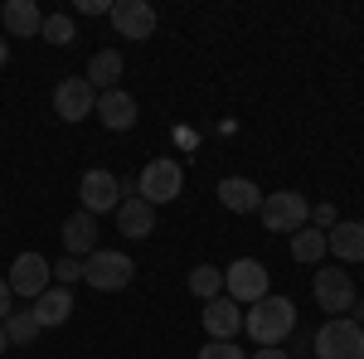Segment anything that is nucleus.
I'll return each mask as SVG.
<instances>
[{
	"label": "nucleus",
	"mask_w": 364,
	"mask_h": 359,
	"mask_svg": "<svg viewBox=\"0 0 364 359\" xmlns=\"http://www.w3.org/2000/svg\"><path fill=\"white\" fill-rule=\"evenodd\" d=\"M243 331H248L252 345H282V340H291L296 331V306L291 296H262V301H252L243 311Z\"/></svg>",
	"instance_id": "f257e3e1"
},
{
	"label": "nucleus",
	"mask_w": 364,
	"mask_h": 359,
	"mask_svg": "<svg viewBox=\"0 0 364 359\" xmlns=\"http://www.w3.org/2000/svg\"><path fill=\"white\" fill-rule=\"evenodd\" d=\"M185 190V166L175 161V156H156V161H146L136 175V194L151 204V209H161L170 199H180Z\"/></svg>",
	"instance_id": "f03ea898"
},
{
	"label": "nucleus",
	"mask_w": 364,
	"mask_h": 359,
	"mask_svg": "<svg viewBox=\"0 0 364 359\" xmlns=\"http://www.w3.org/2000/svg\"><path fill=\"white\" fill-rule=\"evenodd\" d=\"M262 228L267 233H296V228H306L311 223V204H306V194H296V190H277V194H262Z\"/></svg>",
	"instance_id": "7ed1b4c3"
},
{
	"label": "nucleus",
	"mask_w": 364,
	"mask_h": 359,
	"mask_svg": "<svg viewBox=\"0 0 364 359\" xmlns=\"http://www.w3.org/2000/svg\"><path fill=\"white\" fill-rule=\"evenodd\" d=\"M311 345L316 359H364V326H355L350 316H331Z\"/></svg>",
	"instance_id": "20e7f679"
},
{
	"label": "nucleus",
	"mask_w": 364,
	"mask_h": 359,
	"mask_svg": "<svg viewBox=\"0 0 364 359\" xmlns=\"http://www.w3.org/2000/svg\"><path fill=\"white\" fill-rule=\"evenodd\" d=\"M132 277H136V262L117 248H97L92 257H83V282L92 291H122L132 286Z\"/></svg>",
	"instance_id": "39448f33"
},
{
	"label": "nucleus",
	"mask_w": 364,
	"mask_h": 359,
	"mask_svg": "<svg viewBox=\"0 0 364 359\" xmlns=\"http://www.w3.org/2000/svg\"><path fill=\"white\" fill-rule=\"evenodd\" d=\"M272 286V272L257 262V257H233V267H224V296L238 306H252L267 296Z\"/></svg>",
	"instance_id": "423d86ee"
},
{
	"label": "nucleus",
	"mask_w": 364,
	"mask_h": 359,
	"mask_svg": "<svg viewBox=\"0 0 364 359\" xmlns=\"http://www.w3.org/2000/svg\"><path fill=\"white\" fill-rule=\"evenodd\" d=\"M311 291H316V306H321V311H331V316H345V311L355 306V296H360L350 267H321L316 282H311Z\"/></svg>",
	"instance_id": "0eeeda50"
},
{
	"label": "nucleus",
	"mask_w": 364,
	"mask_h": 359,
	"mask_svg": "<svg viewBox=\"0 0 364 359\" xmlns=\"http://www.w3.org/2000/svg\"><path fill=\"white\" fill-rule=\"evenodd\" d=\"M10 291L15 296H29V301H39L44 291H49V282H54V267H49V257L44 252H20L15 262H10Z\"/></svg>",
	"instance_id": "6e6552de"
},
{
	"label": "nucleus",
	"mask_w": 364,
	"mask_h": 359,
	"mask_svg": "<svg viewBox=\"0 0 364 359\" xmlns=\"http://www.w3.org/2000/svg\"><path fill=\"white\" fill-rule=\"evenodd\" d=\"M107 20H112L117 39H151L161 15H156V5H151V0H117Z\"/></svg>",
	"instance_id": "1a4fd4ad"
},
{
	"label": "nucleus",
	"mask_w": 364,
	"mask_h": 359,
	"mask_svg": "<svg viewBox=\"0 0 364 359\" xmlns=\"http://www.w3.org/2000/svg\"><path fill=\"white\" fill-rule=\"evenodd\" d=\"M54 112L63 117V122H83V117H92L97 112V87L87 83V78H63V83L54 87Z\"/></svg>",
	"instance_id": "9d476101"
},
{
	"label": "nucleus",
	"mask_w": 364,
	"mask_h": 359,
	"mask_svg": "<svg viewBox=\"0 0 364 359\" xmlns=\"http://www.w3.org/2000/svg\"><path fill=\"white\" fill-rule=\"evenodd\" d=\"M78 199H83V209L97 219V214H107L122 204V194H117V175L112 170H87L83 180H78Z\"/></svg>",
	"instance_id": "9b49d317"
},
{
	"label": "nucleus",
	"mask_w": 364,
	"mask_h": 359,
	"mask_svg": "<svg viewBox=\"0 0 364 359\" xmlns=\"http://www.w3.org/2000/svg\"><path fill=\"white\" fill-rule=\"evenodd\" d=\"M199 326H204L209 340H238L243 311H238V301H228V296H214V301H204V311H199Z\"/></svg>",
	"instance_id": "f8f14e48"
},
{
	"label": "nucleus",
	"mask_w": 364,
	"mask_h": 359,
	"mask_svg": "<svg viewBox=\"0 0 364 359\" xmlns=\"http://www.w3.org/2000/svg\"><path fill=\"white\" fill-rule=\"evenodd\" d=\"M97 117L107 132H132L136 127V97L127 87H107V92H97Z\"/></svg>",
	"instance_id": "ddd939ff"
},
{
	"label": "nucleus",
	"mask_w": 364,
	"mask_h": 359,
	"mask_svg": "<svg viewBox=\"0 0 364 359\" xmlns=\"http://www.w3.org/2000/svg\"><path fill=\"white\" fill-rule=\"evenodd\" d=\"M58 238H63L68 257H78V262H83V257L97 252V219H92L87 209H78V214H68V219H63V233H58Z\"/></svg>",
	"instance_id": "4468645a"
},
{
	"label": "nucleus",
	"mask_w": 364,
	"mask_h": 359,
	"mask_svg": "<svg viewBox=\"0 0 364 359\" xmlns=\"http://www.w3.org/2000/svg\"><path fill=\"white\" fill-rule=\"evenodd\" d=\"M326 252H336L340 267L364 262V223H360V219H340L336 228L326 233Z\"/></svg>",
	"instance_id": "2eb2a0df"
},
{
	"label": "nucleus",
	"mask_w": 364,
	"mask_h": 359,
	"mask_svg": "<svg viewBox=\"0 0 364 359\" xmlns=\"http://www.w3.org/2000/svg\"><path fill=\"white\" fill-rule=\"evenodd\" d=\"M0 25H5V34H15V39H34L44 29V15H39L34 0H5L0 5Z\"/></svg>",
	"instance_id": "dca6fc26"
},
{
	"label": "nucleus",
	"mask_w": 364,
	"mask_h": 359,
	"mask_svg": "<svg viewBox=\"0 0 364 359\" xmlns=\"http://www.w3.org/2000/svg\"><path fill=\"white\" fill-rule=\"evenodd\" d=\"M117 233H127V238H151V233H156V209H151L141 194L122 199V204H117Z\"/></svg>",
	"instance_id": "f3484780"
},
{
	"label": "nucleus",
	"mask_w": 364,
	"mask_h": 359,
	"mask_svg": "<svg viewBox=\"0 0 364 359\" xmlns=\"http://www.w3.org/2000/svg\"><path fill=\"white\" fill-rule=\"evenodd\" d=\"M29 316L39 321V331H54V326H63V321L73 316V291H68V286H49L39 301H29Z\"/></svg>",
	"instance_id": "a211bd4d"
},
{
	"label": "nucleus",
	"mask_w": 364,
	"mask_h": 359,
	"mask_svg": "<svg viewBox=\"0 0 364 359\" xmlns=\"http://www.w3.org/2000/svg\"><path fill=\"white\" fill-rule=\"evenodd\" d=\"M219 204L233 209V214H257L262 209V190L248 175H228V180H219Z\"/></svg>",
	"instance_id": "6ab92c4d"
},
{
	"label": "nucleus",
	"mask_w": 364,
	"mask_h": 359,
	"mask_svg": "<svg viewBox=\"0 0 364 359\" xmlns=\"http://www.w3.org/2000/svg\"><path fill=\"white\" fill-rule=\"evenodd\" d=\"M122 68H127V58L117 54V49H97V54L87 58V73H83V78L97 87V92H107V87H117Z\"/></svg>",
	"instance_id": "aec40b11"
},
{
	"label": "nucleus",
	"mask_w": 364,
	"mask_h": 359,
	"mask_svg": "<svg viewBox=\"0 0 364 359\" xmlns=\"http://www.w3.org/2000/svg\"><path fill=\"white\" fill-rule=\"evenodd\" d=\"M291 257H296V262H301V267H316V262H321V257H326V233H321V228H296V233H291Z\"/></svg>",
	"instance_id": "412c9836"
},
{
	"label": "nucleus",
	"mask_w": 364,
	"mask_h": 359,
	"mask_svg": "<svg viewBox=\"0 0 364 359\" xmlns=\"http://www.w3.org/2000/svg\"><path fill=\"white\" fill-rule=\"evenodd\" d=\"M190 291H195L199 301H214V296H224V267H209V262H199L195 272H190Z\"/></svg>",
	"instance_id": "4be33fe9"
},
{
	"label": "nucleus",
	"mask_w": 364,
	"mask_h": 359,
	"mask_svg": "<svg viewBox=\"0 0 364 359\" xmlns=\"http://www.w3.org/2000/svg\"><path fill=\"white\" fill-rule=\"evenodd\" d=\"M5 335H10V345H34L39 340V321L29 311H10L5 316Z\"/></svg>",
	"instance_id": "5701e85b"
},
{
	"label": "nucleus",
	"mask_w": 364,
	"mask_h": 359,
	"mask_svg": "<svg viewBox=\"0 0 364 359\" xmlns=\"http://www.w3.org/2000/svg\"><path fill=\"white\" fill-rule=\"evenodd\" d=\"M39 39H49L54 49L73 44V15H44V29H39Z\"/></svg>",
	"instance_id": "b1692460"
},
{
	"label": "nucleus",
	"mask_w": 364,
	"mask_h": 359,
	"mask_svg": "<svg viewBox=\"0 0 364 359\" xmlns=\"http://www.w3.org/2000/svg\"><path fill=\"white\" fill-rule=\"evenodd\" d=\"M195 359H248V350H238V340H209Z\"/></svg>",
	"instance_id": "393cba45"
},
{
	"label": "nucleus",
	"mask_w": 364,
	"mask_h": 359,
	"mask_svg": "<svg viewBox=\"0 0 364 359\" xmlns=\"http://www.w3.org/2000/svg\"><path fill=\"white\" fill-rule=\"evenodd\" d=\"M58 277V286H73V282H83V262L78 257H58V262H49Z\"/></svg>",
	"instance_id": "a878e982"
},
{
	"label": "nucleus",
	"mask_w": 364,
	"mask_h": 359,
	"mask_svg": "<svg viewBox=\"0 0 364 359\" xmlns=\"http://www.w3.org/2000/svg\"><path fill=\"white\" fill-rule=\"evenodd\" d=\"M336 223H340L336 204H316V209H311V228H321V233H331Z\"/></svg>",
	"instance_id": "bb28decb"
},
{
	"label": "nucleus",
	"mask_w": 364,
	"mask_h": 359,
	"mask_svg": "<svg viewBox=\"0 0 364 359\" xmlns=\"http://www.w3.org/2000/svg\"><path fill=\"white\" fill-rule=\"evenodd\" d=\"M78 15H112L107 0H78Z\"/></svg>",
	"instance_id": "cd10ccee"
},
{
	"label": "nucleus",
	"mask_w": 364,
	"mask_h": 359,
	"mask_svg": "<svg viewBox=\"0 0 364 359\" xmlns=\"http://www.w3.org/2000/svg\"><path fill=\"white\" fill-rule=\"evenodd\" d=\"M252 359H291V355H287L282 345H257V350H252Z\"/></svg>",
	"instance_id": "c85d7f7f"
},
{
	"label": "nucleus",
	"mask_w": 364,
	"mask_h": 359,
	"mask_svg": "<svg viewBox=\"0 0 364 359\" xmlns=\"http://www.w3.org/2000/svg\"><path fill=\"white\" fill-rule=\"evenodd\" d=\"M15 291H10V282H0V321H5V316H10V311H15Z\"/></svg>",
	"instance_id": "c756f323"
},
{
	"label": "nucleus",
	"mask_w": 364,
	"mask_h": 359,
	"mask_svg": "<svg viewBox=\"0 0 364 359\" xmlns=\"http://www.w3.org/2000/svg\"><path fill=\"white\" fill-rule=\"evenodd\" d=\"M350 321H355V326H364V296H355V306H350Z\"/></svg>",
	"instance_id": "7c9ffc66"
},
{
	"label": "nucleus",
	"mask_w": 364,
	"mask_h": 359,
	"mask_svg": "<svg viewBox=\"0 0 364 359\" xmlns=\"http://www.w3.org/2000/svg\"><path fill=\"white\" fill-rule=\"evenodd\" d=\"M5 350H10V335H5V321H0V359H5Z\"/></svg>",
	"instance_id": "2f4dec72"
},
{
	"label": "nucleus",
	"mask_w": 364,
	"mask_h": 359,
	"mask_svg": "<svg viewBox=\"0 0 364 359\" xmlns=\"http://www.w3.org/2000/svg\"><path fill=\"white\" fill-rule=\"evenodd\" d=\"M5 63H10V44L0 39V68H5Z\"/></svg>",
	"instance_id": "473e14b6"
},
{
	"label": "nucleus",
	"mask_w": 364,
	"mask_h": 359,
	"mask_svg": "<svg viewBox=\"0 0 364 359\" xmlns=\"http://www.w3.org/2000/svg\"><path fill=\"white\" fill-rule=\"evenodd\" d=\"M301 359H316V355H301Z\"/></svg>",
	"instance_id": "72a5a7b5"
}]
</instances>
